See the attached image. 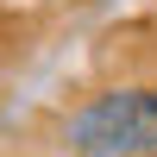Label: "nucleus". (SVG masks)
I'll use <instances>...</instances> for the list:
<instances>
[{
	"label": "nucleus",
	"mask_w": 157,
	"mask_h": 157,
	"mask_svg": "<svg viewBox=\"0 0 157 157\" xmlns=\"http://www.w3.org/2000/svg\"><path fill=\"white\" fill-rule=\"evenodd\" d=\"M75 157H151L157 151V88H107L69 120Z\"/></svg>",
	"instance_id": "f257e3e1"
}]
</instances>
